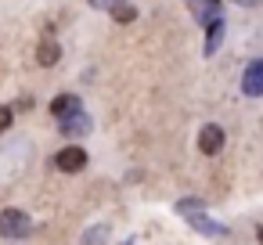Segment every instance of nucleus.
Returning <instances> with one entry per match:
<instances>
[{
  "mask_svg": "<svg viewBox=\"0 0 263 245\" xmlns=\"http://www.w3.org/2000/svg\"><path fill=\"white\" fill-rule=\"evenodd\" d=\"M11 119H15V116H11V108H8V105H0V134L11 126Z\"/></svg>",
  "mask_w": 263,
  "mask_h": 245,
  "instance_id": "obj_12",
  "label": "nucleus"
},
{
  "mask_svg": "<svg viewBox=\"0 0 263 245\" xmlns=\"http://www.w3.org/2000/svg\"><path fill=\"white\" fill-rule=\"evenodd\" d=\"M234 4H245V8H252V4H259V0H234Z\"/></svg>",
  "mask_w": 263,
  "mask_h": 245,
  "instance_id": "obj_16",
  "label": "nucleus"
},
{
  "mask_svg": "<svg viewBox=\"0 0 263 245\" xmlns=\"http://www.w3.org/2000/svg\"><path fill=\"white\" fill-rule=\"evenodd\" d=\"M90 4H94V8H105V11H112V8H116V0H90Z\"/></svg>",
  "mask_w": 263,
  "mask_h": 245,
  "instance_id": "obj_14",
  "label": "nucleus"
},
{
  "mask_svg": "<svg viewBox=\"0 0 263 245\" xmlns=\"http://www.w3.org/2000/svg\"><path fill=\"white\" fill-rule=\"evenodd\" d=\"M241 94L263 98V58H256V62L245 65V72H241Z\"/></svg>",
  "mask_w": 263,
  "mask_h": 245,
  "instance_id": "obj_3",
  "label": "nucleus"
},
{
  "mask_svg": "<svg viewBox=\"0 0 263 245\" xmlns=\"http://www.w3.org/2000/svg\"><path fill=\"white\" fill-rule=\"evenodd\" d=\"M76 112H83V101L76 98V94H58L54 101H51V116L62 123V119H69V116H76Z\"/></svg>",
  "mask_w": 263,
  "mask_h": 245,
  "instance_id": "obj_5",
  "label": "nucleus"
},
{
  "mask_svg": "<svg viewBox=\"0 0 263 245\" xmlns=\"http://www.w3.org/2000/svg\"><path fill=\"white\" fill-rule=\"evenodd\" d=\"M54 166H58L62 173H80V169L87 166V152H83L80 144H69V148H62V152L54 155Z\"/></svg>",
  "mask_w": 263,
  "mask_h": 245,
  "instance_id": "obj_2",
  "label": "nucleus"
},
{
  "mask_svg": "<svg viewBox=\"0 0 263 245\" xmlns=\"http://www.w3.org/2000/svg\"><path fill=\"white\" fill-rule=\"evenodd\" d=\"M223 126H216V123H205L202 130H198V148L205 152V155H220L223 152Z\"/></svg>",
  "mask_w": 263,
  "mask_h": 245,
  "instance_id": "obj_4",
  "label": "nucleus"
},
{
  "mask_svg": "<svg viewBox=\"0 0 263 245\" xmlns=\"http://www.w3.org/2000/svg\"><path fill=\"white\" fill-rule=\"evenodd\" d=\"M36 58H40V65H54V62L62 58V51H58V44L44 40V44H40V51H36Z\"/></svg>",
  "mask_w": 263,
  "mask_h": 245,
  "instance_id": "obj_9",
  "label": "nucleus"
},
{
  "mask_svg": "<svg viewBox=\"0 0 263 245\" xmlns=\"http://www.w3.org/2000/svg\"><path fill=\"white\" fill-rule=\"evenodd\" d=\"M205 29H209V33H205V47H202V51L213 58V54H216V47H220V40H223V18H220V22H213V26H205Z\"/></svg>",
  "mask_w": 263,
  "mask_h": 245,
  "instance_id": "obj_8",
  "label": "nucleus"
},
{
  "mask_svg": "<svg viewBox=\"0 0 263 245\" xmlns=\"http://www.w3.org/2000/svg\"><path fill=\"white\" fill-rule=\"evenodd\" d=\"M202 209H205V202L195 198V195H187V198L177 202V213H180V216H187V213H202Z\"/></svg>",
  "mask_w": 263,
  "mask_h": 245,
  "instance_id": "obj_11",
  "label": "nucleus"
},
{
  "mask_svg": "<svg viewBox=\"0 0 263 245\" xmlns=\"http://www.w3.org/2000/svg\"><path fill=\"white\" fill-rule=\"evenodd\" d=\"M112 18H116V22H134V18H137V8H134V4H126V0H116Z\"/></svg>",
  "mask_w": 263,
  "mask_h": 245,
  "instance_id": "obj_10",
  "label": "nucleus"
},
{
  "mask_svg": "<svg viewBox=\"0 0 263 245\" xmlns=\"http://www.w3.org/2000/svg\"><path fill=\"white\" fill-rule=\"evenodd\" d=\"M256 238H259V245H263V223H259V231H256Z\"/></svg>",
  "mask_w": 263,
  "mask_h": 245,
  "instance_id": "obj_17",
  "label": "nucleus"
},
{
  "mask_svg": "<svg viewBox=\"0 0 263 245\" xmlns=\"http://www.w3.org/2000/svg\"><path fill=\"white\" fill-rule=\"evenodd\" d=\"M202 4H205V0H187V8H191V11H198Z\"/></svg>",
  "mask_w": 263,
  "mask_h": 245,
  "instance_id": "obj_15",
  "label": "nucleus"
},
{
  "mask_svg": "<svg viewBox=\"0 0 263 245\" xmlns=\"http://www.w3.org/2000/svg\"><path fill=\"white\" fill-rule=\"evenodd\" d=\"M29 231H33V220L22 209H4L0 213V234L4 238H26Z\"/></svg>",
  "mask_w": 263,
  "mask_h": 245,
  "instance_id": "obj_1",
  "label": "nucleus"
},
{
  "mask_svg": "<svg viewBox=\"0 0 263 245\" xmlns=\"http://www.w3.org/2000/svg\"><path fill=\"white\" fill-rule=\"evenodd\" d=\"M105 241V227H90V234H87V245H101Z\"/></svg>",
  "mask_w": 263,
  "mask_h": 245,
  "instance_id": "obj_13",
  "label": "nucleus"
},
{
  "mask_svg": "<svg viewBox=\"0 0 263 245\" xmlns=\"http://www.w3.org/2000/svg\"><path fill=\"white\" fill-rule=\"evenodd\" d=\"M184 220H187L198 234H227V227H223V223H216V220H209L205 213H187Z\"/></svg>",
  "mask_w": 263,
  "mask_h": 245,
  "instance_id": "obj_7",
  "label": "nucleus"
},
{
  "mask_svg": "<svg viewBox=\"0 0 263 245\" xmlns=\"http://www.w3.org/2000/svg\"><path fill=\"white\" fill-rule=\"evenodd\" d=\"M58 130H62L65 137H83V134H90V116H87V112H76V116L62 119Z\"/></svg>",
  "mask_w": 263,
  "mask_h": 245,
  "instance_id": "obj_6",
  "label": "nucleus"
}]
</instances>
